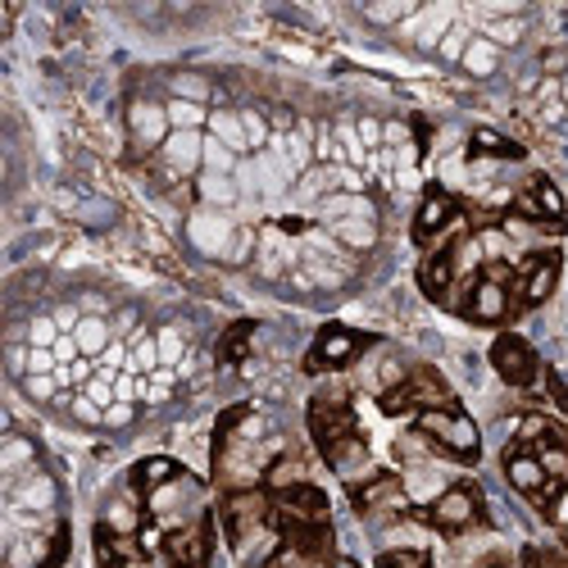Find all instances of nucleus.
<instances>
[{
    "label": "nucleus",
    "mask_w": 568,
    "mask_h": 568,
    "mask_svg": "<svg viewBox=\"0 0 568 568\" xmlns=\"http://www.w3.org/2000/svg\"><path fill=\"white\" fill-rule=\"evenodd\" d=\"M310 437L323 450V459L333 464L337 473H346V478H355V468L368 464V442L359 433L351 396L342 387H323L310 400Z\"/></svg>",
    "instance_id": "nucleus-1"
},
{
    "label": "nucleus",
    "mask_w": 568,
    "mask_h": 568,
    "mask_svg": "<svg viewBox=\"0 0 568 568\" xmlns=\"http://www.w3.org/2000/svg\"><path fill=\"white\" fill-rule=\"evenodd\" d=\"M414 433L423 442H433L442 455L459 459V464H478L483 455V433H478V423H473L459 405H442V409H423L414 414Z\"/></svg>",
    "instance_id": "nucleus-2"
},
{
    "label": "nucleus",
    "mask_w": 568,
    "mask_h": 568,
    "mask_svg": "<svg viewBox=\"0 0 568 568\" xmlns=\"http://www.w3.org/2000/svg\"><path fill=\"white\" fill-rule=\"evenodd\" d=\"M264 524H273V500L264 487H232L219 505V528L227 537V546L242 550Z\"/></svg>",
    "instance_id": "nucleus-3"
},
{
    "label": "nucleus",
    "mask_w": 568,
    "mask_h": 568,
    "mask_svg": "<svg viewBox=\"0 0 568 568\" xmlns=\"http://www.w3.org/2000/svg\"><path fill=\"white\" fill-rule=\"evenodd\" d=\"M455 405L446 377L428 364H418L409 373H400V383L383 392V414H423V409H442Z\"/></svg>",
    "instance_id": "nucleus-4"
},
{
    "label": "nucleus",
    "mask_w": 568,
    "mask_h": 568,
    "mask_svg": "<svg viewBox=\"0 0 568 568\" xmlns=\"http://www.w3.org/2000/svg\"><path fill=\"white\" fill-rule=\"evenodd\" d=\"M418 518H423L428 528L446 532V537H459V532H468V528L487 524V505H483V491L473 487V483H455V487H446L428 509H423Z\"/></svg>",
    "instance_id": "nucleus-5"
},
{
    "label": "nucleus",
    "mask_w": 568,
    "mask_h": 568,
    "mask_svg": "<svg viewBox=\"0 0 568 568\" xmlns=\"http://www.w3.org/2000/svg\"><path fill=\"white\" fill-rule=\"evenodd\" d=\"M464 318L483 323V327H496L514 314V292H509V268L505 264H491L487 273H478L468 282V301L459 305Z\"/></svg>",
    "instance_id": "nucleus-6"
},
{
    "label": "nucleus",
    "mask_w": 568,
    "mask_h": 568,
    "mask_svg": "<svg viewBox=\"0 0 568 568\" xmlns=\"http://www.w3.org/2000/svg\"><path fill=\"white\" fill-rule=\"evenodd\" d=\"M559 251H532L514 273V310H537L559 287Z\"/></svg>",
    "instance_id": "nucleus-7"
},
{
    "label": "nucleus",
    "mask_w": 568,
    "mask_h": 568,
    "mask_svg": "<svg viewBox=\"0 0 568 568\" xmlns=\"http://www.w3.org/2000/svg\"><path fill=\"white\" fill-rule=\"evenodd\" d=\"M368 346L364 333H355V327H342V323H327L323 333L314 337L310 355H305V373H333V368H346L359 359V351Z\"/></svg>",
    "instance_id": "nucleus-8"
},
{
    "label": "nucleus",
    "mask_w": 568,
    "mask_h": 568,
    "mask_svg": "<svg viewBox=\"0 0 568 568\" xmlns=\"http://www.w3.org/2000/svg\"><path fill=\"white\" fill-rule=\"evenodd\" d=\"M459 251H464V223H455L442 242L428 251V260L418 264V287L428 292V301H446L450 296V282L459 268Z\"/></svg>",
    "instance_id": "nucleus-9"
},
{
    "label": "nucleus",
    "mask_w": 568,
    "mask_h": 568,
    "mask_svg": "<svg viewBox=\"0 0 568 568\" xmlns=\"http://www.w3.org/2000/svg\"><path fill=\"white\" fill-rule=\"evenodd\" d=\"M318 524H333L327 518V496L314 483H301L292 491H277L273 496V528H318Z\"/></svg>",
    "instance_id": "nucleus-10"
},
{
    "label": "nucleus",
    "mask_w": 568,
    "mask_h": 568,
    "mask_svg": "<svg viewBox=\"0 0 568 568\" xmlns=\"http://www.w3.org/2000/svg\"><path fill=\"white\" fill-rule=\"evenodd\" d=\"M164 555L173 568H210L214 559V518H196V524H182L164 537Z\"/></svg>",
    "instance_id": "nucleus-11"
},
{
    "label": "nucleus",
    "mask_w": 568,
    "mask_h": 568,
    "mask_svg": "<svg viewBox=\"0 0 568 568\" xmlns=\"http://www.w3.org/2000/svg\"><path fill=\"white\" fill-rule=\"evenodd\" d=\"M505 478H509V487L518 496H528L537 505H555V487H550V478H546V468H541L532 446L518 442V446L505 450Z\"/></svg>",
    "instance_id": "nucleus-12"
},
{
    "label": "nucleus",
    "mask_w": 568,
    "mask_h": 568,
    "mask_svg": "<svg viewBox=\"0 0 568 568\" xmlns=\"http://www.w3.org/2000/svg\"><path fill=\"white\" fill-rule=\"evenodd\" d=\"M491 368L505 377L509 387H532L537 377H541V359H537V351H532L524 337H514V333L496 337V346H491Z\"/></svg>",
    "instance_id": "nucleus-13"
},
{
    "label": "nucleus",
    "mask_w": 568,
    "mask_h": 568,
    "mask_svg": "<svg viewBox=\"0 0 568 568\" xmlns=\"http://www.w3.org/2000/svg\"><path fill=\"white\" fill-rule=\"evenodd\" d=\"M455 223H459L455 196L442 192V186H428V196H423V205H418V214H414V242H418V246H437Z\"/></svg>",
    "instance_id": "nucleus-14"
},
{
    "label": "nucleus",
    "mask_w": 568,
    "mask_h": 568,
    "mask_svg": "<svg viewBox=\"0 0 568 568\" xmlns=\"http://www.w3.org/2000/svg\"><path fill=\"white\" fill-rule=\"evenodd\" d=\"M514 214L528 219V223H546V227L559 232V223H564V196H559V186L550 178H532L524 192L514 196Z\"/></svg>",
    "instance_id": "nucleus-15"
},
{
    "label": "nucleus",
    "mask_w": 568,
    "mask_h": 568,
    "mask_svg": "<svg viewBox=\"0 0 568 568\" xmlns=\"http://www.w3.org/2000/svg\"><path fill=\"white\" fill-rule=\"evenodd\" d=\"M351 500L359 514H383V509H405V483L396 473H368L364 483H351Z\"/></svg>",
    "instance_id": "nucleus-16"
},
{
    "label": "nucleus",
    "mask_w": 568,
    "mask_h": 568,
    "mask_svg": "<svg viewBox=\"0 0 568 568\" xmlns=\"http://www.w3.org/2000/svg\"><path fill=\"white\" fill-rule=\"evenodd\" d=\"M173 483H182V464H173V459H141L136 468H132V487L141 491V496H160L164 487H173Z\"/></svg>",
    "instance_id": "nucleus-17"
},
{
    "label": "nucleus",
    "mask_w": 568,
    "mask_h": 568,
    "mask_svg": "<svg viewBox=\"0 0 568 568\" xmlns=\"http://www.w3.org/2000/svg\"><path fill=\"white\" fill-rule=\"evenodd\" d=\"M136 555H146V550L132 546L123 532H114L110 524L97 528V564H101V568H123V564L136 559Z\"/></svg>",
    "instance_id": "nucleus-18"
},
{
    "label": "nucleus",
    "mask_w": 568,
    "mask_h": 568,
    "mask_svg": "<svg viewBox=\"0 0 568 568\" xmlns=\"http://www.w3.org/2000/svg\"><path fill=\"white\" fill-rule=\"evenodd\" d=\"M305 483V459L301 455H277L268 468H264V491L277 496V491H292Z\"/></svg>",
    "instance_id": "nucleus-19"
},
{
    "label": "nucleus",
    "mask_w": 568,
    "mask_h": 568,
    "mask_svg": "<svg viewBox=\"0 0 568 568\" xmlns=\"http://www.w3.org/2000/svg\"><path fill=\"white\" fill-rule=\"evenodd\" d=\"M251 346H255V323H232L227 333L219 337V364H246V355H251Z\"/></svg>",
    "instance_id": "nucleus-20"
},
{
    "label": "nucleus",
    "mask_w": 568,
    "mask_h": 568,
    "mask_svg": "<svg viewBox=\"0 0 568 568\" xmlns=\"http://www.w3.org/2000/svg\"><path fill=\"white\" fill-rule=\"evenodd\" d=\"M468 151L473 155H491V160H524V146L518 141H509V136H500V132H491V128H478L468 136Z\"/></svg>",
    "instance_id": "nucleus-21"
},
{
    "label": "nucleus",
    "mask_w": 568,
    "mask_h": 568,
    "mask_svg": "<svg viewBox=\"0 0 568 568\" xmlns=\"http://www.w3.org/2000/svg\"><path fill=\"white\" fill-rule=\"evenodd\" d=\"M132 136H136V146H155L164 136V114L155 105H132Z\"/></svg>",
    "instance_id": "nucleus-22"
},
{
    "label": "nucleus",
    "mask_w": 568,
    "mask_h": 568,
    "mask_svg": "<svg viewBox=\"0 0 568 568\" xmlns=\"http://www.w3.org/2000/svg\"><path fill=\"white\" fill-rule=\"evenodd\" d=\"M377 568H433V559L423 550H387L377 559Z\"/></svg>",
    "instance_id": "nucleus-23"
},
{
    "label": "nucleus",
    "mask_w": 568,
    "mask_h": 568,
    "mask_svg": "<svg viewBox=\"0 0 568 568\" xmlns=\"http://www.w3.org/2000/svg\"><path fill=\"white\" fill-rule=\"evenodd\" d=\"M524 568H568V555H559L550 546H528L524 550Z\"/></svg>",
    "instance_id": "nucleus-24"
},
{
    "label": "nucleus",
    "mask_w": 568,
    "mask_h": 568,
    "mask_svg": "<svg viewBox=\"0 0 568 568\" xmlns=\"http://www.w3.org/2000/svg\"><path fill=\"white\" fill-rule=\"evenodd\" d=\"M64 555H69V528H55V537H51V550H45L41 568H60V564H64Z\"/></svg>",
    "instance_id": "nucleus-25"
},
{
    "label": "nucleus",
    "mask_w": 568,
    "mask_h": 568,
    "mask_svg": "<svg viewBox=\"0 0 568 568\" xmlns=\"http://www.w3.org/2000/svg\"><path fill=\"white\" fill-rule=\"evenodd\" d=\"M546 392H550L555 409H564V414H568V387L559 383V373H550V368H546Z\"/></svg>",
    "instance_id": "nucleus-26"
},
{
    "label": "nucleus",
    "mask_w": 568,
    "mask_h": 568,
    "mask_svg": "<svg viewBox=\"0 0 568 568\" xmlns=\"http://www.w3.org/2000/svg\"><path fill=\"white\" fill-rule=\"evenodd\" d=\"M78 342H82V351H97V346L105 342V327H101V323H82V333H78Z\"/></svg>",
    "instance_id": "nucleus-27"
},
{
    "label": "nucleus",
    "mask_w": 568,
    "mask_h": 568,
    "mask_svg": "<svg viewBox=\"0 0 568 568\" xmlns=\"http://www.w3.org/2000/svg\"><path fill=\"white\" fill-rule=\"evenodd\" d=\"M333 568H364V564H355L351 555H337V559H333Z\"/></svg>",
    "instance_id": "nucleus-28"
}]
</instances>
